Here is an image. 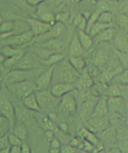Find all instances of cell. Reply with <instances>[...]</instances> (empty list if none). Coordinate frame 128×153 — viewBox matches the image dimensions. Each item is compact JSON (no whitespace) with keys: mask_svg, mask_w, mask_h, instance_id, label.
<instances>
[{"mask_svg":"<svg viewBox=\"0 0 128 153\" xmlns=\"http://www.w3.org/2000/svg\"><path fill=\"white\" fill-rule=\"evenodd\" d=\"M79 76L78 71L72 66L69 61L62 60L54 65L52 83H74Z\"/></svg>","mask_w":128,"mask_h":153,"instance_id":"cell-1","label":"cell"},{"mask_svg":"<svg viewBox=\"0 0 128 153\" xmlns=\"http://www.w3.org/2000/svg\"><path fill=\"white\" fill-rule=\"evenodd\" d=\"M7 88L13 94L19 99H24V97L31 94L36 90L35 84L29 80L23 81L7 84Z\"/></svg>","mask_w":128,"mask_h":153,"instance_id":"cell-2","label":"cell"},{"mask_svg":"<svg viewBox=\"0 0 128 153\" xmlns=\"http://www.w3.org/2000/svg\"><path fill=\"white\" fill-rule=\"evenodd\" d=\"M86 127L94 133H101L110 127V120L106 116L90 117L86 122Z\"/></svg>","mask_w":128,"mask_h":153,"instance_id":"cell-3","label":"cell"},{"mask_svg":"<svg viewBox=\"0 0 128 153\" xmlns=\"http://www.w3.org/2000/svg\"><path fill=\"white\" fill-rule=\"evenodd\" d=\"M33 37H35V36L30 30H29L24 32L12 35L7 39H3V41L5 45L19 46L28 43L33 39Z\"/></svg>","mask_w":128,"mask_h":153,"instance_id":"cell-4","label":"cell"},{"mask_svg":"<svg viewBox=\"0 0 128 153\" xmlns=\"http://www.w3.org/2000/svg\"><path fill=\"white\" fill-rule=\"evenodd\" d=\"M27 23L29 25L30 30L35 36L45 35L46 33L49 32L52 27L49 23L44 22L40 19L38 20L34 18L28 19Z\"/></svg>","mask_w":128,"mask_h":153,"instance_id":"cell-5","label":"cell"},{"mask_svg":"<svg viewBox=\"0 0 128 153\" xmlns=\"http://www.w3.org/2000/svg\"><path fill=\"white\" fill-rule=\"evenodd\" d=\"M59 106L62 111L74 114L77 110V103L74 96L71 92L64 95L60 98Z\"/></svg>","mask_w":128,"mask_h":153,"instance_id":"cell-6","label":"cell"},{"mask_svg":"<svg viewBox=\"0 0 128 153\" xmlns=\"http://www.w3.org/2000/svg\"><path fill=\"white\" fill-rule=\"evenodd\" d=\"M35 93L37 96L38 104H39L41 109L49 108L55 103L57 98L54 97L50 91V90H35Z\"/></svg>","mask_w":128,"mask_h":153,"instance_id":"cell-7","label":"cell"},{"mask_svg":"<svg viewBox=\"0 0 128 153\" xmlns=\"http://www.w3.org/2000/svg\"><path fill=\"white\" fill-rule=\"evenodd\" d=\"M54 65L49 66V68L38 76L35 84L36 90H46L53 82V75Z\"/></svg>","mask_w":128,"mask_h":153,"instance_id":"cell-8","label":"cell"},{"mask_svg":"<svg viewBox=\"0 0 128 153\" xmlns=\"http://www.w3.org/2000/svg\"><path fill=\"white\" fill-rule=\"evenodd\" d=\"M0 113L9 120L12 127H13L17 119L15 110L9 101L1 96H0Z\"/></svg>","mask_w":128,"mask_h":153,"instance_id":"cell-9","label":"cell"},{"mask_svg":"<svg viewBox=\"0 0 128 153\" xmlns=\"http://www.w3.org/2000/svg\"><path fill=\"white\" fill-rule=\"evenodd\" d=\"M30 70H23L15 69L10 71L5 77V81L7 84H11L17 82L28 80L30 76Z\"/></svg>","mask_w":128,"mask_h":153,"instance_id":"cell-10","label":"cell"},{"mask_svg":"<svg viewBox=\"0 0 128 153\" xmlns=\"http://www.w3.org/2000/svg\"><path fill=\"white\" fill-rule=\"evenodd\" d=\"M79 136L81 138L90 142L93 146H95L98 151H101L104 149V146L99 138L97 137L94 133L90 131L87 127H82L80 129L79 131Z\"/></svg>","mask_w":128,"mask_h":153,"instance_id":"cell-11","label":"cell"},{"mask_svg":"<svg viewBox=\"0 0 128 153\" xmlns=\"http://www.w3.org/2000/svg\"><path fill=\"white\" fill-rule=\"evenodd\" d=\"M74 90L73 83L59 82L53 84L50 89V91L54 97L57 98H61L64 95L70 93Z\"/></svg>","mask_w":128,"mask_h":153,"instance_id":"cell-12","label":"cell"},{"mask_svg":"<svg viewBox=\"0 0 128 153\" xmlns=\"http://www.w3.org/2000/svg\"><path fill=\"white\" fill-rule=\"evenodd\" d=\"M113 42L117 50L121 52L128 53V33L124 32H116Z\"/></svg>","mask_w":128,"mask_h":153,"instance_id":"cell-13","label":"cell"},{"mask_svg":"<svg viewBox=\"0 0 128 153\" xmlns=\"http://www.w3.org/2000/svg\"><path fill=\"white\" fill-rule=\"evenodd\" d=\"M107 105L109 111L121 113L124 109V101L121 96L109 97L107 99Z\"/></svg>","mask_w":128,"mask_h":153,"instance_id":"cell-14","label":"cell"},{"mask_svg":"<svg viewBox=\"0 0 128 153\" xmlns=\"http://www.w3.org/2000/svg\"><path fill=\"white\" fill-rule=\"evenodd\" d=\"M15 110L16 118L23 124H33L35 122V119L31 113L28 111V109L24 108H17Z\"/></svg>","mask_w":128,"mask_h":153,"instance_id":"cell-15","label":"cell"},{"mask_svg":"<svg viewBox=\"0 0 128 153\" xmlns=\"http://www.w3.org/2000/svg\"><path fill=\"white\" fill-rule=\"evenodd\" d=\"M107 99L108 98L103 97L98 100L90 117H103L106 115V114L109 111L107 105Z\"/></svg>","mask_w":128,"mask_h":153,"instance_id":"cell-16","label":"cell"},{"mask_svg":"<svg viewBox=\"0 0 128 153\" xmlns=\"http://www.w3.org/2000/svg\"><path fill=\"white\" fill-rule=\"evenodd\" d=\"M23 102L24 107L29 110L37 112H41L42 109L39 104H38L35 91L24 97Z\"/></svg>","mask_w":128,"mask_h":153,"instance_id":"cell-17","label":"cell"},{"mask_svg":"<svg viewBox=\"0 0 128 153\" xmlns=\"http://www.w3.org/2000/svg\"><path fill=\"white\" fill-rule=\"evenodd\" d=\"M116 32V29L114 27H110L103 30L96 36L93 37V39L96 42H109L113 39Z\"/></svg>","mask_w":128,"mask_h":153,"instance_id":"cell-18","label":"cell"},{"mask_svg":"<svg viewBox=\"0 0 128 153\" xmlns=\"http://www.w3.org/2000/svg\"><path fill=\"white\" fill-rule=\"evenodd\" d=\"M84 48L82 45H81L79 41L77 33L72 37V39L70 42L69 52L71 57H78L81 56L83 53Z\"/></svg>","mask_w":128,"mask_h":153,"instance_id":"cell-19","label":"cell"},{"mask_svg":"<svg viewBox=\"0 0 128 153\" xmlns=\"http://www.w3.org/2000/svg\"><path fill=\"white\" fill-rule=\"evenodd\" d=\"M108 53L105 50L97 49L92 55V61L97 66H102L108 60Z\"/></svg>","mask_w":128,"mask_h":153,"instance_id":"cell-20","label":"cell"},{"mask_svg":"<svg viewBox=\"0 0 128 153\" xmlns=\"http://www.w3.org/2000/svg\"><path fill=\"white\" fill-rule=\"evenodd\" d=\"M77 35H78L81 45H82L85 50H87L91 48V46L93 43V37L88 33L85 30H78Z\"/></svg>","mask_w":128,"mask_h":153,"instance_id":"cell-21","label":"cell"},{"mask_svg":"<svg viewBox=\"0 0 128 153\" xmlns=\"http://www.w3.org/2000/svg\"><path fill=\"white\" fill-rule=\"evenodd\" d=\"M99 99H96L95 97H93L92 98H89V99H87L83 102L82 108V115L83 117H88L89 118L90 116L88 115V114H90L91 117L93 109H94L95 105Z\"/></svg>","mask_w":128,"mask_h":153,"instance_id":"cell-22","label":"cell"},{"mask_svg":"<svg viewBox=\"0 0 128 153\" xmlns=\"http://www.w3.org/2000/svg\"><path fill=\"white\" fill-rule=\"evenodd\" d=\"M34 66V62L32 59L27 56H23L21 57L19 61L16 62L14 67L15 69L23 70H30Z\"/></svg>","mask_w":128,"mask_h":153,"instance_id":"cell-23","label":"cell"},{"mask_svg":"<svg viewBox=\"0 0 128 153\" xmlns=\"http://www.w3.org/2000/svg\"><path fill=\"white\" fill-rule=\"evenodd\" d=\"M23 52H24L22 49L14 48V46L12 45H5L0 51V53H2L6 58L14 57Z\"/></svg>","mask_w":128,"mask_h":153,"instance_id":"cell-24","label":"cell"},{"mask_svg":"<svg viewBox=\"0 0 128 153\" xmlns=\"http://www.w3.org/2000/svg\"><path fill=\"white\" fill-rule=\"evenodd\" d=\"M66 27L63 22L61 21H56L53 26L51 27L50 32H51L52 37H58L64 34L66 32Z\"/></svg>","mask_w":128,"mask_h":153,"instance_id":"cell-25","label":"cell"},{"mask_svg":"<svg viewBox=\"0 0 128 153\" xmlns=\"http://www.w3.org/2000/svg\"><path fill=\"white\" fill-rule=\"evenodd\" d=\"M111 82L128 86V68L122 70L121 73L113 77Z\"/></svg>","mask_w":128,"mask_h":153,"instance_id":"cell-26","label":"cell"},{"mask_svg":"<svg viewBox=\"0 0 128 153\" xmlns=\"http://www.w3.org/2000/svg\"><path fill=\"white\" fill-rule=\"evenodd\" d=\"M69 61L72 66L78 71L82 70L86 66V62H85V59L81 56L71 57L69 59Z\"/></svg>","mask_w":128,"mask_h":153,"instance_id":"cell-27","label":"cell"},{"mask_svg":"<svg viewBox=\"0 0 128 153\" xmlns=\"http://www.w3.org/2000/svg\"><path fill=\"white\" fill-rule=\"evenodd\" d=\"M77 82H78V86L81 88H89L93 84V79L88 74H84L82 76H80Z\"/></svg>","mask_w":128,"mask_h":153,"instance_id":"cell-28","label":"cell"},{"mask_svg":"<svg viewBox=\"0 0 128 153\" xmlns=\"http://www.w3.org/2000/svg\"><path fill=\"white\" fill-rule=\"evenodd\" d=\"M12 127L9 120L0 113V134L1 136L6 134Z\"/></svg>","mask_w":128,"mask_h":153,"instance_id":"cell-29","label":"cell"},{"mask_svg":"<svg viewBox=\"0 0 128 153\" xmlns=\"http://www.w3.org/2000/svg\"><path fill=\"white\" fill-rule=\"evenodd\" d=\"M73 24L78 30L85 31L87 26V20L83 15L78 14L74 18Z\"/></svg>","mask_w":128,"mask_h":153,"instance_id":"cell-30","label":"cell"},{"mask_svg":"<svg viewBox=\"0 0 128 153\" xmlns=\"http://www.w3.org/2000/svg\"><path fill=\"white\" fill-rule=\"evenodd\" d=\"M14 133L21 140H23L27 137L28 130L24 124L19 122L18 124H16V125L14 126Z\"/></svg>","mask_w":128,"mask_h":153,"instance_id":"cell-31","label":"cell"},{"mask_svg":"<svg viewBox=\"0 0 128 153\" xmlns=\"http://www.w3.org/2000/svg\"><path fill=\"white\" fill-rule=\"evenodd\" d=\"M110 27V25L101 23L96 21V22L93 25V26L91 27L88 33L92 37H94L98 34V33H99L101 32L103 30Z\"/></svg>","mask_w":128,"mask_h":153,"instance_id":"cell-32","label":"cell"},{"mask_svg":"<svg viewBox=\"0 0 128 153\" xmlns=\"http://www.w3.org/2000/svg\"><path fill=\"white\" fill-rule=\"evenodd\" d=\"M113 21V14L108 10H102L100 12L97 22L110 25Z\"/></svg>","mask_w":128,"mask_h":153,"instance_id":"cell-33","label":"cell"},{"mask_svg":"<svg viewBox=\"0 0 128 153\" xmlns=\"http://www.w3.org/2000/svg\"><path fill=\"white\" fill-rule=\"evenodd\" d=\"M64 57L63 54L62 53H54L51 55L46 60L44 61V63L46 65L49 66H51L57 65L58 62H60V61H62Z\"/></svg>","mask_w":128,"mask_h":153,"instance_id":"cell-34","label":"cell"},{"mask_svg":"<svg viewBox=\"0 0 128 153\" xmlns=\"http://www.w3.org/2000/svg\"><path fill=\"white\" fill-rule=\"evenodd\" d=\"M107 95L108 97H118L121 96L122 91L120 84L117 83H112L107 88Z\"/></svg>","mask_w":128,"mask_h":153,"instance_id":"cell-35","label":"cell"},{"mask_svg":"<svg viewBox=\"0 0 128 153\" xmlns=\"http://www.w3.org/2000/svg\"><path fill=\"white\" fill-rule=\"evenodd\" d=\"M42 124H43V126L44 127V128L46 129H49V130H52L54 132H56V131H58L60 130L59 127L56 126V125L54 124V123L50 117H44L43 118H42Z\"/></svg>","mask_w":128,"mask_h":153,"instance_id":"cell-36","label":"cell"},{"mask_svg":"<svg viewBox=\"0 0 128 153\" xmlns=\"http://www.w3.org/2000/svg\"><path fill=\"white\" fill-rule=\"evenodd\" d=\"M40 20L47 23H49L51 27L53 26L56 23V16L51 12H46L42 14L40 17Z\"/></svg>","mask_w":128,"mask_h":153,"instance_id":"cell-37","label":"cell"},{"mask_svg":"<svg viewBox=\"0 0 128 153\" xmlns=\"http://www.w3.org/2000/svg\"><path fill=\"white\" fill-rule=\"evenodd\" d=\"M116 53L122 68L124 69L128 68V53L121 52L116 50Z\"/></svg>","mask_w":128,"mask_h":153,"instance_id":"cell-38","label":"cell"},{"mask_svg":"<svg viewBox=\"0 0 128 153\" xmlns=\"http://www.w3.org/2000/svg\"><path fill=\"white\" fill-rule=\"evenodd\" d=\"M101 12V10H97L93 12V13L90 16V17L89 19L87 21V28L85 30V31H86L87 33L89 32L90 30L91 27L93 26V25L97 21L98 17H99V15Z\"/></svg>","mask_w":128,"mask_h":153,"instance_id":"cell-39","label":"cell"},{"mask_svg":"<svg viewBox=\"0 0 128 153\" xmlns=\"http://www.w3.org/2000/svg\"><path fill=\"white\" fill-rule=\"evenodd\" d=\"M99 134H101L102 138L107 142H112L115 139V134L114 131L112 129H110V127Z\"/></svg>","mask_w":128,"mask_h":153,"instance_id":"cell-40","label":"cell"},{"mask_svg":"<svg viewBox=\"0 0 128 153\" xmlns=\"http://www.w3.org/2000/svg\"><path fill=\"white\" fill-rule=\"evenodd\" d=\"M70 144L71 146H74V147L78 149L79 150H83L84 147L83 140L80 137H76L71 140L70 142Z\"/></svg>","mask_w":128,"mask_h":153,"instance_id":"cell-41","label":"cell"},{"mask_svg":"<svg viewBox=\"0 0 128 153\" xmlns=\"http://www.w3.org/2000/svg\"><path fill=\"white\" fill-rule=\"evenodd\" d=\"M8 138L10 146H21L23 142V140L19 138L14 133H10L9 135H8Z\"/></svg>","mask_w":128,"mask_h":153,"instance_id":"cell-42","label":"cell"},{"mask_svg":"<svg viewBox=\"0 0 128 153\" xmlns=\"http://www.w3.org/2000/svg\"><path fill=\"white\" fill-rule=\"evenodd\" d=\"M79 152V149L74 146H71V144L65 145L61 147L60 152L62 153H76Z\"/></svg>","mask_w":128,"mask_h":153,"instance_id":"cell-43","label":"cell"},{"mask_svg":"<svg viewBox=\"0 0 128 153\" xmlns=\"http://www.w3.org/2000/svg\"><path fill=\"white\" fill-rule=\"evenodd\" d=\"M10 146V144L8 141V136L6 134L0 136V151Z\"/></svg>","mask_w":128,"mask_h":153,"instance_id":"cell-44","label":"cell"},{"mask_svg":"<svg viewBox=\"0 0 128 153\" xmlns=\"http://www.w3.org/2000/svg\"><path fill=\"white\" fill-rule=\"evenodd\" d=\"M118 23L119 26L122 28L128 29V17L124 14H122L118 17Z\"/></svg>","mask_w":128,"mask_h":153,"instance_id":"cell-45","label":"cell"},{"mask_svg":"<svg viewBox=\"0 0 128 153\" xmlns=\"http://www.w3.org/2000/svg\"><path fill=\"white\" fill-rule=\"evenodd\" d=\"M45 46L47 48L48 47L51 49H54L59 48L60 46V42L57 41H55L54 39H51V41H48V43H46L45 45Z\"/></svg>","mask_w":128,"mask_h":153,"instance_id":"cell-46","label":"cell"},{"mask_svg":"<svg viewBox=\"0 0 128 153\" xmlns=\"http://www.w3.org/2000/svg\"><path fill=\"white\" fill-rule=\"evenodd\" d=\"M54 138V132L52 130L46 129L45 131V139L48 142L50 143Z\"/></svg>","mask_w":128,"mask_h":153,"instance_id":"cell-47","label":"cell"},{"mask_svg":"<svg viewBox=\"0 0 128 153\" xmlns=\"http://www.w3.org/2000/svg\"><path fill=\"white\" fill-rule=\"evenodd\" d=\"M49 143H50V148H53V149H60L61 148L60 142L59 140L55 137L53 138V140Z\"/></svg>","mask_w":128,"mask_h":153,"instance_id":"cell-48","label":"cell"},{"mask_svg":"<svg viewBox=\"0 0 128 153\" xmlns=\"http://www.w3.org/2000/svg\"><path fill=\"white\" fill-rule=\"evenodd\" d=\"M21 146V153H30L31 149L27 143L23 142Z\"/></svg>","mask_w":128,"mask_h":153,"instance_id":"cell-49","label":"cell"},{"mask_svg":"<svg viewBox=\"0 0 128 153\" xmlns=\"http://www.w3.org/2000/svg\"><path fill=\"white\" fill-rule=\"evenodd\" d=\"M68 18H69V16L67 14H60L56 16V21H61V22L63 23L68 19Z\"/></svg>","mask_w":128,"mask_h":153,"instance_id":"cell-50","label":"cell"},{"mask_svg":"<svg viewBox=\"0 0 128 153\" xmlns=\"http://www.w3.org/2000/svg\"><path fill=\"white\" fill-rule=\"evenodd\" d=\"M10 153H21V146H10Z\"/></svg>","mask_w":128,"mask_h":153,"instance_id":"cell-51","label":"cell"},{"mask_svg":"<svg viewBox=\"0 0 128 153\" xmlns=\"http://www.w3.org/2000/svg\"><path fill=\"white\" fill-rule=\"evenodd\" d=\"M45 1L46 0H26L27 3L31 6H37Z\"/></svg>","mask_w":128,"mask_h":153,"instance_id":"cell-52","label":"cell"},{"mask_svg":"<svg viewBox=\"0 0 128 153\" xmlns=\"http://www.w3.org/2000/svg\"><path fill=\"white\" fill-rule=\"evenodd\" d=\"M59 129H60V130H61V131H62L63 132H64V133H66L67 131V129H68V126H67V125L66 124H61L59 126Z\"/></svg>","mask_w":128,"mask_h":153,"instance_id":"cell-53","label":"cell"},{"mask_svg":"<svg viewBox=\"0 0 128 153\" xmlns=\"http://www.w3.org/2000/svg\"><path fill=\"white\" fill-rule=\"evenodd\" d=\"M122 150H124V151L126 152H128V140L124 142L122 144Z\"/></svg>","mask_w":128,"mask_h":153,"instance_id":"cell-54","label":"cell"},{"mask_svg":"<svg viewBox=\"0 0 128 153\" xmlns=\"http://www.w3.org/2000/svg\"><path fill=\"white\" fill-rule=\"evenodd\" d=\"M49 152L50 153H59V152H60V149L50 148Z\"/></svg>","mask_w":128,"mask_h":153,"instance_id":"cell-55","label":"cell"},{"mask_svg":"<svg viewBox=\"0 0 128 153\" xmlns=\"http://www.w3.org/2000/svg\"><path fill=\"white\" fill-rule=\"evenodd\" d=\"M5 59H6V57L4 56L2 53H0V65L4 62V61H5Z\"/></svg>","mask_w":128,"mask_h":153,"instance_id":"cell-56","label":"cell"},{"mask_svg":"<svg viewBox=\"0 0 128 153\" xmlns=\"http://www.w3.org/2000/svg\"><path fill=\"white\" fill-rule=\"evenodd\" d=\"M10 146L7 147V148L4 149H3V150H1V151H0V152L8 153V152H10Z\"/></svg>","mask_w":128,"mask_h":153,"instance_id":"cell-57","label":"cell"},{"mask_svg":"<svg viewBox=\"0 0 128 153\" xmlns=\"http://www.w3.org/2000/svg\"><path fill=\"white\" fill-rule=\"evenodd\" d=\"M70 1H71L72 3H74V2H78L79 1V0H69Z\"/></svg>","mask_w":128,"mask_h":153,"instance_id":"cell-58","label":"cell"},{"mask_svg":"<svg viewBox=\"0 0 128 153\" xmlns=\"http://www.w3.org/2000/svg\"><path fill=\"white\" fill-rule=\"evenodd\" d=\"M2 22H3V19L1 18V16H0V24H1Z\"/></svg>","mask_w":128,"mask_h":153,"instance_id":"cell-59","label":"cell"},{"mask_svg":"<svg viewBox=\"0 0 128 153\" xmlns=\"http://www.w3.org/2000/svg\"><path fill=\"white\" fill-rule=\"evenodd\" d=\"M114 1H122L123 0H114Z\"/></svg>","mask_w":128,"mask_h":153,"instance_id":"cell-60","label":"cell"},{"mask_svg":"<svg viewBox=\"0 0 128 153\" xmlns=\"http://www.w3.org/2000/svg\"><path fill=\"white\" fill-rule=\"evenodd\" d=\"M126 124H127V128H128V119H127V122H126Z\"/></svg>","mask_w":128,"mask_h":153,"instance_id":"cell-61","label":"cell"},{"mask_svg":"<svg viewBox=\"0 0 128 153\" xmlns=\"http://www.w3.org/2000/svg\"><path fill=\"white\" fill-rule=\"evenodd\" d=\"M0 88H1V80H0Z\"/></svg>","mask_w":128,"mask_h":153,"instance_id":"cell-62","label":"cell"},{"mask_svg":"<svg viewBox=\"0 0 128 153\" xmlns=\"http://www.w3.org/2000/svg\"><path fill=\"white\" fill-rule=\"evenodd\" d=\"M0 136H1V134H0Z\"/></svg>","mask_w":128,"mask_h":153,"instance_id":"cell-63","label":"cell"},{"mask_svg":"<svg viewBox=\"0 0 128 153\" xmlns=\"http://www.w3.org/2000/svg\"><path fill=\"white\" fill-rule=\"evenodd\" d=\"M127 33H128V32H127Z\"/></svg>","mask_w":128,"mask_h":153,"instance_id":"cell-64","label":"cell"}]
</instances>
